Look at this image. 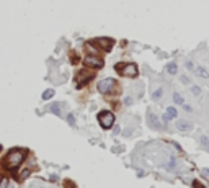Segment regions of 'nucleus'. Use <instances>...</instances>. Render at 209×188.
Instances as JSON below:
<instances>
[{"label": "nucleus", "mask_w": 209, "mask_h": 188, "mask_svg": "<svg viewBox=\"0 0 209 188\" xmlns=\"http://www.w3.org/2000/svg\"><path fill=\"white\" fill-rule=\"evenodd\" d=\"M25 157H26L25 151H21V149H13V151H10L5 157V167L10 169V170L16 169L20 163L25 161Z\"/></svg>", "instance_id": "nucleus-1"}, {"label": "nucleus", "mask_w": 209, "mask_h": 188, "mask_svg": "<svg viewBox=\"0 0 209 188\" xmlns=\"http://www.w3.org/2000/svg\"><path fill=\"white\" fill-rule=\"evenodd\" d=\"M116 71L121 72V75H124V77H136L137 75V65L132 64V62H127V64H118L116 65Z\"/></svg>", "instance_id": "nucleus-2"}, {"label": "nucleus", "mask_w": 209, "mask_h": 188, "mask_svg": "<svg viewBox=\"0 0 209 188\" xmlns=\"http://www.w3.org/2000/svg\"><path fill=\"white\" fill-rule=\"evenodd\" d=\"M116 87H118L116 80H113V79H103V80L98 82V92L103 93V95H108V93H111Z\"/></svg>", "instance_id": "nucleus-3"}, {"label": "nucleus", "mask_w": 209, "mask_h": 188, "mask_svg": "<svg viewBox=\"0 0 209 188\" xmlns=\"http://www.w3.org/2000/svg\"><path fill=\"white\" fill-rule=\"evenodd\" d=\"M98 123L102 124L103 129H110L111 126H113L114 123V116L111 111H102V113L98 114Z\"/></svg>", "instance_id": "nucleus-4"}, {"label": "nucleus", "mask_w": 209, "mask_h": 188, "mask_svg": "<svg viewBox=\"0 0 209 188\" xmlns=\"http://www.w3.org/2000/svg\"><path fill=\"white\" fill-rule=\"evenodd\" d=\"M83 64L87 67H93V69H102L103 67V59L100 56H85Z\"/></svg>", "instance_id": "nucleus-5"}, {"label": "nucleus", "mask_w": 209, "mask_h": 188, "mask_svg": "<svg viewBox=\"0 0 209 188\" xmlns=\"http://www.w3.org/2000/svg\"><path fill=\"white\" fill-rule=\"evenodd\" d=\"M92 79H93V74L90 71H80V72H77V75H75V83H77L79 87H82V85H85V83H88Z\"/></svg>", "instance_id": "nucleus-6"}, {"label": "nucleus", "mask_w": 209, "mask_h": 188, "mask_svg": "<svg viewBox=\"0 0 209 188\" xmlns=\"http://www.w3.org/2000/svg\"><path fill=\"white\" fill-rule=\"evenodd\" d=\"M95 43L98 44V46H102L103 51H110L111 48H113V41H111L110 38H98Z\"/></svg>", "instance_id": "nucleus-7"}, {"label": "nucleus", "mask_w": 209, "mask_h": 188, "mask_svg": "<svg viewBox=\"0 0 209 188\" xmlns=\"http://www.w3.org/2000/svg\"><path fill=\"white\" fill-rule=\"evenodd\" d=\"M176 128H178V131H182V133H186V131H190L191 128H193V124H191L190 121L180 120V121H176Z\"/></svg>", "instance_id": "nucleus-8"}, {"label": "nucleus", "mask_w": 209, "mask_h": 188, "mask_svg": "<svg viewBox=\"0 0 209 188\" xmlns=\"http://www.w3.org/2000/svg\"><path fill=\"white\" fill-rule=\"evenodd\" d=\"M147 121H149V124H150L154 129H160V121H159V118H157L154 113H149Z\"/></svg>", "instance_id": "nucleus-9"}, {"label": "nucleus", "mask_w": 209, "mask_h": 188, "mask_svg": "<svg viewBox=\"0 0 209 188\" xmlns=\"http://www.w3.org/2000/svg\"><path fill=\"white\" fill-rule=\"evenodd\" d=\"M165 71L168 72L170 75H176V72H178V65H176V62H168V64L165 65Z\"/></svg>", "instance_id": "nucleus-10"}, {"label": "nucleus", "mask_w": 209, "mask_h": 188, "mask_svg": "<svg viewBox=\"0 0 209 188\" xmlns=\"http://www.w3.org/2000/svg\"><path fill=\"white\" fill-rule=\"evenodd\" d=\"M64 106V103H52V105H49V108L47 110L51 111V113H54V114H61V108Z\"/></svg>", "instance_id": "nucleus-11"}, {"label": "nucleus", "mask_w": 209, "mask_h": 188, "mask_svg": "<svg viewBox=\"0 0 209 188\" xmlns=\"http://www.w3.org/2000/svg\"><path fill=\"white\" fill-rule=\"evenodd\" d=\"M196 75H198V77H203V79H209V72L204 67H201V65H199V67H196Z\"/></svg>", "instance_id": "nucleus-12"}, {"label": "nucleus", "mask_w": 209, "mask_h": 188, "mask_svg": "<svg viewBox=\"0 0 209 188\" xmlns=\"http://www.w3.org/2000/svg\"><path fill=\"white\" fill-rule=\"evenodd\" d=\"M167 116H168V120H173V118H176V114H178V111H176V108H173V106H170V108H167Z\"/></svg>", "instance_id": "nucleus-13"}, {"label": "nucleus", "mask_w": 209, "mask_h": 188, "mask_svg": "<svg viewBox=\"0 0 209 188\" xmlns=\"http://www.w3.org/2000/svg\"><path fill=\"white\" fill-rule=\"evenodd\" d=\"M173 102H175L176 105H183V103H185V100H183V97L180 95L178 92H175V93H173Z\"/></svg>", "instance_id": "nucleus-14"}, {"label": "nucleus", "mask_w": 209, "mask_h": 188, "mask_svg": "<svg viewBox=\"0 0 209 188\" xmlns=\"http://www.w3.org/2000/svg\"><path fill=\"white\" fill-rule=\"evenodd\" d=\"M201 146H203V147L209 152V137H208V136H201Z\"/></svg>", "instance_id": "nucleus-15"}, {"label": "nucleus", "mask_w": 209, "mask_h": 188, "mask_svg": "<svg viewBox=\"0 0 209 188\" xmlns=\"http://www.w3.org/2000/svg\"><path fill=\"white\" fill-rule=\"evenodd\" d=\"M162 93H163V88L160 87V88H157V90H155V92H152V98H154V100H160Z\"/></svg>", "instance_id": "nucleus-16"}, {"label": "nucleus", "mask_w": 209, "mask_h": 188, "mask_svg": "<svg viewBox=\"0 0 209 188\" xmlns=\"http://www.w3.org/2000/svg\"><path fill=\"white\" fill-rule=\"evenodd\" d=\"M52 97H54V90H52V88L46 90V92L43 93V100H51Z\"/></svg>", "instance_id": "nucleus-17"}, {"label": "nucleus", "mask_w": 209, "mask_h": 188, "mask_svg": "<svg viewBox=\"0 0 209 188\" xmlns=\"http://www.w3.org/2000/svg\"><path fill=\"white\" fill-rule=\"evenodd\" d=\"M67 123L70 124V126H75V116L72 113H69V116H67Z\"/></svg>", "instance_id": "nucleus-18"}, {"label": "nucleus", "mask_w": 209, "mask_h": 188, "mask_svg": "<svg viewBox=\"0 0 209 188\" xmlns=\"http://www.w3.org/2000/svg\"><path fill=\"white\" fill-rule=\"evenodd\" d=\"M191 93H193V95H199V93H201V88H199L198 85H193V87H191Z\"/></svg>", "instance_id": "nucleus-19"}, {"label": "nucleus", "mask_w": 209, "mask_h": 188, "mask_svg": "<svg viewBox=\"0 0 209 188\" xmlns=\"http://www.w3.org/2000/svg\"><path fill=\"white\" fill-rule=\"evenodd\" d=\"M165 169H167V170H170V172H172V170H175V161L172 159V161L168 162V165H167Z\"/></svg>", "instance_id": "nucleus-20"}, {"label": "nucleus", "mask_w": 209, "mask_h": 188, "mask_svg": "<svg viewBox=\"0 0 209 188\" xmlns=\"http://www.w3.org/2000/svg\"><path fill=\"white\" fill-rule=\"evenodd\" d=\"M0 188H8V180H7V178L0 180Z\"/></svg>", "instance_id": "nucleus-21"}, {"label": "nucleus", "mask_w": 209, "mask_h": 188, "mask_svg": "<svg viewBox=\"0 0 209 188\" xmlns=\"http://www.w3.org/2000/svg\"><path fill=\"white\" fill-rule=\"evenodd\" d=\"M185 67H186L188 71H193V69H194V65H193V62H191V61H186V64H185Z\"/></svg>", "instance_id": "nucleus-22"}, {"label": "nucleus", "mask_w": 209, "mask_h": 188, "mask_svg": "<svg viewBox=\"0 0 209 188\" xmlns=\"http://www.w3.org/2000/svg\"><path fill=\"white\" fill-rule=\"evenodd\" d=\"M28 175H30V170L26 169V170H23V172H21V175H20V178H21V180H25Z\"/></svg>", "instance_id": "nucleus-23"}, {"label": "nucleus", "mask_w": 209, "mask_h": 188, "mask_svg": "<svg viewBox=\"0 0 209 188\" xmlns=\"http://www.w3.org/2000/svg\"><path fill=\"white\" fill-rule=\"evenodd\" d=\"M124 105H127V106L132 105V98H131V97H126V98H124Z\"/></svg>", "instance_id": "nucleus-24"}, {"label": "nucleus", "mask_w": 209, "mask_h": 188, "mask_svg": "<svg viewBox=\"0 0 209 188\" xmlns=\"http://www.w3.org/2000/svg\"><path fill=\"white\" fill-rule=\"evenodd\" d=\"M201 175H203V177H208V178H209V169H203Z\"/></svg>", "instance_id": "nucleus-25"}, {"label": "nucleus", "mask_w": 209, "mask_h": 188, "mask_svg": "<svg viewBox=\"0 0 209 188\" xmlns=\"http://www.w3.org/2000/svg\"><path fill=\"white\" fill-rule=\"evenodd\" d=\"M119 133H121V128L119 126H114L113 128V134H119Z\"/></svg>", "instance_id": "nucleus-26"}, {"label": "nucleus", "mask_w": 209, "mask_h": 188, "mask_svg": "<svg viewBox=\"0 0 209 188\" xmlns=\"http://www.w3.org/2000/svg\"><path fill=\"white\" fill-rule=\"evenodd\" d=\"M183 108H185V111H190V113H191V110H193V108L190 105H186V103H183Z\"/></svg>", "instance_id": "nucleus-27"}, {"label": "nucleus", "mask_w": 209, "mask_h": 188, "mask_svg": "<svg viewBox=\"0 0 209 188\" xmlns=\"http://www.w3.org/2000/svg\"><path fill=\"white\" fill-rule=\"evenodd\" d=\"M131 133H132V129L129 128V129H126L124 131V137H127V136H131Z\"/></svg>", "instance_id": "nucleus-28"}, {"label": "nucleus", "mask_w": 209, "mask_h": 188, "mask_svg": "<svg viewBox=\"0 0 209 188\" xmlns=\"http://www.w3.org/2000/svg\"><path fill=\"white\" fill-rule=\"evenodd\" d=\"M180 80H182L183 83H188V77H185V75H182V77H180Z\"/></svg>", "instance_id": "nucleus-29"}, {"label": "nucleus", "mask_w": 209, "mask_h": 188, "mask_svg": "<svg viewBox=\"0 0 209 188\" xmlns=\"http://www.w3.org/2000/svg\"><path fill=\"white\" fill-rule=\"evenodd\" d=\"M162 120H163V123H168V116H167V114H163V116H162Z\"/></svg>", "instance_id": "nucleus-30"}]
</instances>
